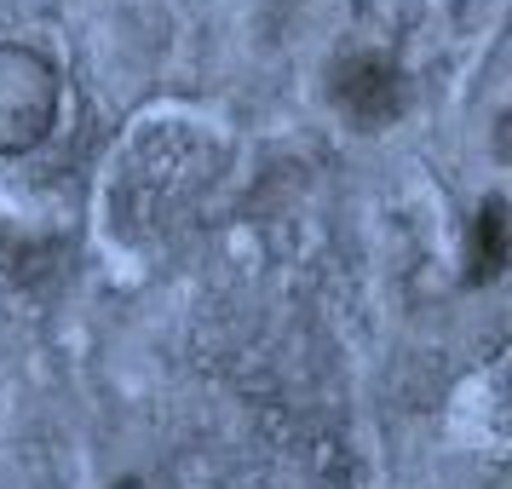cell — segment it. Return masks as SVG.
Segmentation results:
<instances>
[{"label":"cell","mask_w":512,"mask_h":489,"mask_svg":"<svg viewBox=\"0 0 512 489\" xmlns=\"http://www.w3.org/2000/svg\"><path fill=\"white\" fill-rule=\"evenodd\" d=\"M58 127V70L35 47H0V156L41 150Z\"/></svg>","instance_id":"1"},{"label":"cell","mask_w":512,"mask_h":489,"mask_svg":"<svg viewBox=\"0 0 512 489\" xmlns=\"http://www.w3.org/2000/svg\"><path fill=\"white\" fill-rule=\"evenodd\" d=\"M328 98L351 127L380 133L409 110V81L380 47H363V52H340L328 64Z\"/></svg>","instance_id":"2"},{"label":"cell","mask_w":512,"mask_h":489,"mask_svg":"<svg viewBox=\"0 0 512 489\" xmlns=\"http://www.w3.org/2000/svg\"><path fill=\"white\" fill-rule=\"evenodd\" d=\"M501 265H507V202L489 196L472 219V282L501 277Z\"/></svg>","instance_id":"3"},{"label":"cell","mask_w":512,"mask_h":489,"mask_svg":"<svg viewBox=\"0 0 512 489\" xmlns=\"http://www.w3.org/2000/svg\"><path fill=\"white\" fill-rule=\"evenodd\" d=\"M351 12H357V29H363L369 41L392 47V41H403V35L420 24L426 0H351Z\"/></svg>","instance_id":"4"},{"label":"cell","mask_w":512,"mask_h":489,"mask_svg":"<svg viewBox=\"0 0 512 489\" xmlns=\"http://www.w3.org/2000/svg\"><path fill=\"white\" fill-rule=\"evenodd\" d=\"M116 489H144V484H133V478H127V484H116Z\"/></svg>","instance_id":"5"}]
</instances>
